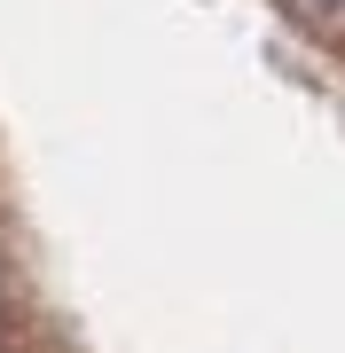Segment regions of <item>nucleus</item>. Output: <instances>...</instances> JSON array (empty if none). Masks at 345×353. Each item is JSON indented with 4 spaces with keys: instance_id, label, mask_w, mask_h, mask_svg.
Segmentation results:
<instances>
[{
    "instance_id": "f257e3e1",
    "label": "nucleus",
    "mask_w": 345,
    "mask_h": 353,
    "mask_svg": "<svg viewBox=\"0 0 345 353\" xmlns=\"http://www.w3.org/2000/svg\"><path fill=\"white\" fill-rule=\"evenodd\" d=\"M282 16H291L306 39H322V48H345V0H275Z\"/></svg>"
},
{
    "instance_id": "f03ea898",
    "label": "nucleus",
    "mask_w": 345,
    "mask_h": 353,
    "mask_svg": "<svg viewBox=\"0 0 345 353\" xmlns=\"http://www.w3.org/2000/svg\"><path fill=\"white\" fill-rule=\"evenodd\" d=\"M8 322H16V314H8V290H0V345H16V338H8Z\"/></svg>"
}]
</instances>
